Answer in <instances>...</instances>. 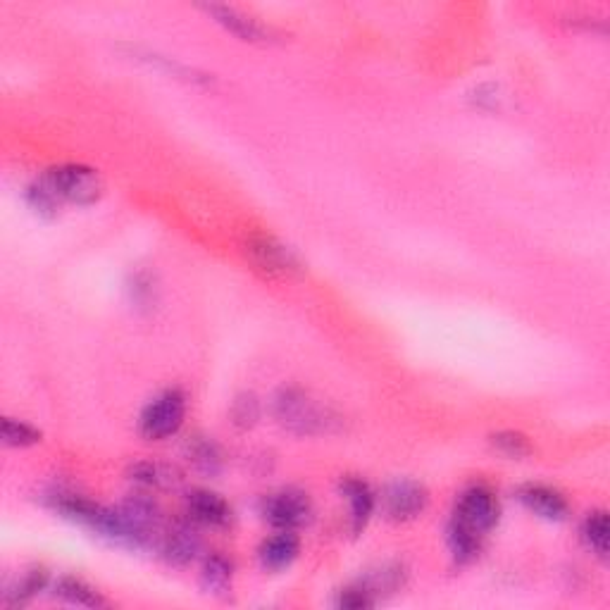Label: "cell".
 <instances>
[{
  "mask_svg": "<svg viewBox=\"0 0 610 610\" xmlns=\"http://www.w3.org/2000/svg\"><path fill=\"white\" fill-rule=\"evenodd\" d=\"M275 417L279 425L298 434V437H317L332 434L339 427L341 417L317 403L301 389H284L275 398Z\"/></svg>",
  "mask_w": 610,
  "mask_h": 610,
  "instance_id": "1",
  "label": "cell"
},
{
  "mask_svg": "<svg viewBox=\"0 0 610 610\" xmlns=\"http://www.w3.org/2000/svg\"><path fill=\"white\" fill-rule=\"evenodd\" d=\"M46 184L51 186L58 201L74 205H91L103 196L101 174L86 165H60L46 174Z\"/></svg>",
  "mask_w": 610,
  "mask_h": 610,
  "instance_id": "2",
  "label": "cell"
},
{
  "mask_svg": "<svg viewBox=\"0 0 610 610\" xmlns=\"http://www.w3.org/2000/svg\"><path fill=\"white\" fill-rule=\"evenodd\" d=\"M184 417L186 398L182 391H165L163 396H158L153 403H148L146 410L141 413L139 432L141 437L148 441H163L179 432V427L184 425Z\"/></svg>",
  "mask_w": 610,
  "mask_h": 610,
  "instance_id": "3",
  "label": "cell"
},
{
  "mask_svg": "<svg viewBox=\"0 0 610 610\" xmlns=\"http://www.w3.org/2000/svg\"><path fill=\"white\" fill-rule=\"evenodd\" d=\"M499 501L496 496L491 494L489 489L484 487H472L460 496L456 513H453V520L456 525L465 527L468 532L477 534V537H484V534L491 532L499 522Z\"/></svg>",
  "mask_w": 610,
  "mask_h": 610,
  "instance_id": "4",
  "label": "cell"
},
{
  "mask_svg": "<svg viewBox=\"0 0 610 610\" xmlns=\"http://www.w3.org/2000/svg\"><path fill=\"white\" fill-rule=\"evenodd\" d=\"M246 253L248 258L258 265V270L267 272V275H277V277H289L296 275L301 270L298 265L296 255L289 251V248L279 244L277 239L265 234H255L246 241Z\"/></svg>",
  "mask_w": 610,
  "mask_h": 610,
  "instance_id": "5",
  "label": "cell"
},
{
  "mask_svg": "<svg viewBox=\"0 0 610 610\" xmlns=\"http://www.w3.org/2000/svg\"><path fill=\"white\" fill-rule=\"evenodd\" d=\"M310 499L303 494V491L286 489L279 491V494H272L265 499L263 515L270 525H275L277 529H294L303 527L305 522L310 520Z\"/></svg>",
  "mask_w": 610,
  "mask_h": 610,
  "instance_id": "6",
  "label": "cell"
},
{
  "mask_svg": "<svg viewBox=\"0 0 610 610\" xmlns=\"http://www.w3.org/2000/svg\"><path fill=\"white\" fill-rule=\"evenodd\" d=\"M429 503V494L422 484L410 482V479H403V482H394L384 489L382 496V506L384 513H387L389 520L396 522H406L415 520L417 515L425 513Z\"/></svg>",
  "mask_w": 610,
  "mask_h": 610,
  "instance_id": "7",
  "label": "cell"
},
{
  "mask_svg": "<svg viewBox=\"0 0 610 610\" xmlns=\"http://www.w3.org/2000/svg\"><path fill=\"white\" fill-rule=\"evenodd\" d=\"M203 10L208 12L213 20L229 31V34L239 36L241 41L251 43H270L275 41V31L265 24H260L253 17H248L246 12L229 8V5H203Z\"/></svg>",
  "mask_w": 610,
  "mask_h": 610,
  "instance_id": "8",
  "label": "cell"
},
{
  "mask_svg": "<svg viewBox=\"0 0 610 610\" xmlns=\"http://www.w3.org/2000/svg\"><path fill=\"white\" fill-rule=\"evenodd\" d=\"M186 513H189L191 522H198V525L205 527H224L229 525L232 520V508L229 503L222 499L220 494L215 491H191L186 496Z\"/></svg>",
  "mask_w": 610,
  "mask_h": 610,
  "instance_id": "9",
  "label": "cell"
},
{
  "mask_svg": "<svg viewBox=\"0 0 610 610\" xmlns=\"http://www.w3.org/2000/svg\"><path fill=\"white\" fill-rule=\"evenodd\" d=\"M298 551H301V544H298L296 534L291 532V529H279L275 537L263 541V546H260L258 551V558L265 570L279 572L294 563L298 558Z\"/></svg>",
  "mask_w": 610,
  "mask_h": 610,
  "instance_id": "10",
  "label": "cell"
},
{
  "mask_svg": "<svg viewBox=\"0 0 610 610\" xmlns=\"http://www.w3.org/2000/svg\"><path fill=\"white\" fill-rule=\"evenodd\" d=\"M520 501L532 510L534 515L544 520L560 522L568 518V501L558 494L556 489L541 487V484H529V487L520 489Z\"/></svg>",
  "mask_w": 610,
  "mask_h": 610,
  "instance_id": "11",
  "label": "cell"
},
{
  "mask_svg": "<svg viewBox=\"0 0 610 610\" xmlns=\"http://www.w3.org/2000/svg\"><path fill=\"white\" fill-rule=\"evenodd\" d=\"M341 494H344L348 506H351V529L360 534L367 522H370L372 510H375V494L358 477L341 479Z\"/></svg>",
  "mask_w": 610,
  "mask_h": 610,
  "instance_id": "12",
  "label": "cell"
},
{
  "mask_svg": "<svg viewBox=\"0 0 610 610\" xmlns=\"http://www.w3.org/2000/svg\"><path fill=\"white\" fill-rule=\"evenodd\" d=\"M201 551V537L191 525H179L167 534L163 553L165 560L172 565H189L196 558V553Z\"/></svg>",
  "mask_w": 610,
  "mask_h": 610,
  "instance_id": "13",
  "label": "cell"
},
{
  "mask_svg": "<svg viewBox=\"0 0 610 610\" xmlns=\"http://www.w3.org/2000/svg\"><path fill=\"white\" fill-rule=\"evenodd\" d=\"M58 596L62 601L74 603V606H84V608H108V601L98 594L96 589L89 587L84 580H77V577H62L58 582Z\"/></svg>",
  "mask_w": 610,
  "mask_h": 610,
  "instance_id": "14",
  "label": "cell"
},
{
  "mask_svg": "<svg viewBox=\"0 0 610 610\" xmlns=\"http://www.w3.org/2000/svg\"><path fill=\"white\" fill-rule=\"evenodd\" d=\"M201 582L210 594L227 596L232 589V563L222 556H210L203 563Z\"/></svg>",
  "mask_w": 610,
  "mask_h": 610,
  "instance_id": "15",
  "label": "cell"
},
{
  "mask_svg": "<svg viewBox=\"0 0 610 610\" xmlns=\"http://www.w3.org/2000/svg\"><path fill=\"white\" fill-rule=\"evenodd\" d=\"M582 539L589 546L591 553L599 558L608 556V515L606 510L589 513V518L582 525Z\"/></svg>",
  "mask_w": 610,
  "mask_h": 610,
  "instance_id": "16",
  "label": "cell"
},
{
  "mask_svg": "<svg viewBox=\"0 0 610 610\" xmlns=\"http://www.w3.org/2000/svg\"><path fill=\"white\" fill-rule=\"evenodd\" d=\"M132 479L153 489H170L179 482L177 472L160 463H139L132 468Z\"/></svg>",
  "mask_w": 610,
  "mask_h": 610,
  "instance_id": "17",
  "label": "cell"
},
{
  "mask_svg": "<svg viewBox=\"0 0 610 610\" xmlns=\"http://www.w3.org/2000/svg\"><path fill=\"white\" fill-rule=\"evenodd\" d=\"M479 541H482V537L468 532V529L456 525V522L448 525V546H451V553L460 560V563H468V560L477 556Z\"/></svg>",
  "mask_w": 610,
  "mask_h": 610,
  "instance_id": "18",
  "label": "cell"
},
{
  "mask_svg": "<svg viewBox=\"0 0 610 610\" xmlns=\"http://www.w3.org/2000/svg\"><path fill=\"white\" fill-rule=\"evenodd\" d=\"M189 456L194 460V465L198 470L208 472V475H215L222 465V456L217 451V446L210 439H194L189 444Z\"/></svg>",
  "mask_w": 610,
  "mask_h": 610,
  "instance_id": "19",
  "label": "cell"
},
{
  "mask_svg": "<svg viewBox=\"0 0 610 610\" xmlns=\"http://www.w3.org/2000/svg\"><path fill=\"white\" fill-rule=\"evenodd\" d=\"M3 441L8 446L24 448V446H34L41 441V432L34 429L27 422L12 420V417H5L3 420Z\"/></svg>",
  "mask_w": 610,
  "mask_h": 610,
  "instance_id": "20",
  "label": "cell"
},
{
  "mask_svg": "<svg viewBox=\"0 0 610 610\" xmlns=\"http://www.w3.org/2000/svg\"><path fill=\"white\" fill-rule=\"evenodd\" d=\"M43 584H46V575H43V572L39 570L27 572L15 587L8 589V594H5V606H22V603L29 601L36 591L43 589Z\"/></svg>",
  "mask_w": 610,
  "mask_h": 610,
  "instance_id": "21",
  "label": "cell"
},
{
  "mask_svg": "<svg viewBox=\"0 0 610 610\" xmlns=\"http://www.w3.org/2000/svg\"><path fill=\"white\" fill-rule=\"evenodd\" d=\"M491 444L499 453L508 458H527L529 453H532V446H529V441L525 434L520 432H499L491 437Z\"/></svg>",
  "mask_w": 610,
  "mask_h": 610,
  "instance_id": "22",
  "label": "cell"
},
{
  "mask_svg": "<svg viewBox=\"0 0 610 610\" xmlns=\"http://www.w3.org/2000/svg\"><path fill=\"white\" fill-rule=\"evenodd\" d=\"M258 401H255V396H239L234 401V408H232V417L234 422L239 427H251L255 420H258Z\"/></svg>",
  "mask_w": 610,
  "mask_h": 610,
  "instance_id": "23",
  "label": "cell"
}]
</instances>
